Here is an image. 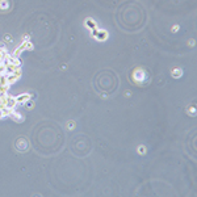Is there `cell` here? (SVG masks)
<instances>
[{
    "label": "cell",
    "instance_id": "obj_1",
    "mask_svg": "<svg viewBox=\"0 0 197 197\" xmlns=\"http://www.w3.org/2000/svg\"><path fill=\"white\" fill-rule=\"evenodd\" d=\"M29 99H30V96H29L28 93H21V95H19V96H16L17 104H24L25 101H28Z\"/></svg>",
    "mask_w": 197,
    "mask_h": 197
},
{
    "label": "cell",
    "instance_id": "obj_2",
    "mask_svg": "<svg viewBox=\"0 0 197 197\" xmlns=\"http://www.w3.org/2000/svg\"><path fill=\"white\" fill-rule=\"evenodd\" d=\"M93 36L95 37H97L99 40H105L106 38L105 30H96V29H93Z\"/></svg>",
    "mask_w": 197,
    "mask_h": 197
},
{
    "label": "cell",
    "instance_id": "obj_3",
    "mask_svg": "<svg viewBox=\"0 0 197 197\" xmlns=\"http://www.w3.org/2000/svg\"><path fill=\"white\" fill-rule=\"evenodd\" d=\"M9 117H12L14 121H23V117H21V114L19 113V112H16L14 109L12 111V113L9 114Z\"/></svg>",
    "mask_w": 197,
    "mask_h": 197
},
{
    "label": "cell",
    "instance_id": "obj_4",
    "mask_svg": "<svg viewBox=\"0 0 197 197\" xmlns=\"http://www.w3.org/2000/svg\"><path fill=\"white\" fill-rule=\"evenodd\" d=\"M24 105H25V108H26V109H28V108H29V109L33 108V103H32V101H29V100H28V101H25V103H24Z\"/></svg>",
    "mask_w": 197,
    "mask_h": 197
},
{
    "label": "cell",
    "instance_id": "obj_5",
    "mask_svg": "<svg viewBox=\"0 0 197 197\" xmlns=\"http://www.w3.org/2000/svg\"><path fill=\"white\" fill-rule=\"evenodd\" d=\"M87 25H88V26H91V28H95V23H93V20H91V19H88V20H87Z\"/></svg>",
    "mask_w": 197,
    "mask_h": 197
},
{
    "label": "cell",
    "instance_id": "obj_6",
    "mask_svg": "<svg viewBox=\"0 0 197 197\" xmlns=\"http://www.w3.org/2000/svg\"><path fill=\"white\" fill-rule=\"evenodd\" d=\"M172 72H174V76H180V75H181V74H180V72H181V71H180V70H176V71H175V70H174V71H172Z\"/></svg>",
    "mask_w": 197,
    "mask_h": 197
}]
</instances>
